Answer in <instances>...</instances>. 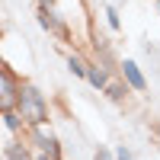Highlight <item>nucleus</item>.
<instances>
[{
  "label": "nucleus",
  "mask_w": 160,
  "mask_h": 160,
  "mask_svg": "<svg viewBox=\"0 0 160 160\" xmlns=\"http://www.w3.org/2000/svg\"><path fill=\"white\" fill-rule=\"evenodd\" d=\"M16 102H19V112H22V118H26L29 125L48 122V102H45V96H42L35 87H22L19 96H16Z\"/></svg>",
  "instance_id": "1"
},
{
  "label": "nucleus",
  "mask_w": 160,
  "mask_h": 160,
  "mask_svg": "<svg viewBox=\"0 0 160 160\" xmlns=\"http://www.w3.org/2000/svg\"><path fill=\"white\" fill-rule=\"evenodd\" d=\"M16 96H19V90H16V83H13V77L7 71H0V112L3 115L16 106Z\"/></svg>",
  "instance_id": "2"
},
{
  "label": "nucleus",
  "mask_w": 160,
  "mask_h": 160,
  "mask_svg": "<svg viewBox=\"0 0 160 160\" xmlns=\"http://www.w3.org/2000/svg\"><path fill=\"white\" fill-rule=\"evenodd\" d=\"M122 74H125V80H128L135 90H144V87H148V80H144V74L138 71L135 61H125V64H122Z\"/></svg>",
  "instance_id": "3"
},
{
  "label": "nucleus",
  "mask_w": 160,
  "mask_h": 160,
  "mask_svg": "<svg viewBox=\"0 0 160 160\" xmlns=\"http://www.w3.org/2000/svg\"><path fill=\"white\" fill-rule=\"evenodd\" d=\"M87 80H90L96 90H102V87H106V80H109V74H106L102 68H87Z\"/></svg>",
  "instance_id": "4"
},
{
  "label": "nucleus",
  "mask_w": 160,
  "mask_h": 160,
  "mask_svg": "<svg viewBox=\"0 0 160 160\" xmlns=\"http://www.w3.org/2000/svg\"><path fill=\"white\" fill-rule=\"evenodd\" d=\"M71 71H74L77 77H87V64L80 61V58H71Z\"/></svg>",
  "instance_id": "5"
},
{
  "label": "nucleus",
  "mask_w": 160,
  "mask_h": 160,
  "mask_svg": "<svg viewBox=\"0 0 160 160\" xmlns=\"http://www.w3.org/2000/svg\"><path fill=\"white\" fill-rule=\"evenodd\" d=\"M10 160H32V157L26 154L22 148H16V144H13V148H10Z\"/></svg>",
  "instance_id": "6"
},
{
  "label": "nucleus",
  "mask_w": 160,
  "mask_h": 160,
  "mask_svg": "<svg viewBox=\"0 0 160 160\" xmlns=\"http://www.w3.org/2000/svg\"><path fill=\"white\" fill-rule=\"evenodd\" d=\"M3 118H7V128H13V131H16V128H19V118H16V115H13V112H7Z\"/></svg>",
  "instance_id": "7"
},
{
  "label": "nucleus",
  "mask_w": 160,
  "mask_h": 160,
  "mask_svg": "<svg viewBox=\"0 0 160 160\" xmlns=\"http://www.w3.org/2000/svg\"><path fill=\"white\" fill-rule=\"evenodd\" d=\"M106 16H109V26H112V29H118V13L109 7V10H106Z\"/></svg>",
  "instance_id": "8"
},
{
  "label": "nucleus",
  "mask_w": 160,
  "mask_h": 160,
  "mask_svg": "<svg viewBox=\"0 0 160 160\" xmlns=\"http://www.w3.org/2000/svg\"><path fill=\"white\" fill-rule=\"evenodd\" d=\"M109 96H112V99H122V96H125V87H109Z\"/></svg>",
  "instance_id": "9"
},
{
  "label": "nucleus",
  "mask_w": 160,
  "mask_h": 160,
  "mask_svg": "<svg viewBox=\"0 0 160 160\" xmlns=\"http://www.w3.org/2000/svg\"><path fill=\"white\" fill-rule=\"evenodd\" d=\"M115 160H131V154H128L125 148H118V151H115Z\"/></svg>",
  "instance_id": "10"
},
{
  "label": "nucleus",
  "mask_w": 160,
  "mask_h": 160,
  "mask_svg": "<svg viewBox=\"0 0 160 160\" xmlns=\"http://www.w3.org/2000/svg\"><path fill=\"white\" fill-rule=\"evenodd\" d=\"M96 160H112V154H109V151H102V148H99V151H96Z\"/></svg>",
  "instance_id": "11"
}]
</instances>
